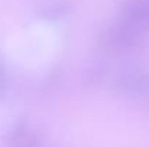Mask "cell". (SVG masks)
Returning <instances> with one entry per match:
<instances>
[{
    "instance_id": "6da1fadb",
    "label": "cell",
    "mask_w": 149,
    "mask_h": 147,
    "mask_svg": "<svg viewBox=\"0 0 149 147\" xmlns=\"http://www.w3.org/2000/svg\"><path fill=\"white\" fill-rule=\"evenodd\" d=\"M149 87V72L143 68L132 66L123 69L116 78V88L127 95H138Z\"/></svg>"
},
{
    "instance_id": "7a4b0ae2",
    "label": "cell",
    "mask_w": 149,
    "mask_h": 147,
    "mask_svg": "<svg viewBox=\"0 0 149 147\" xmlns=\"http://www.w3.org/2000/svg\"><path fill=\"white\" fill-rule=\"evenodd\" d=\"M142 36H143L142 33L135 30L126 22L120 20V23H117L116 26H113L109 30V33H107V43L113 49L123 50V49H129L132 46H135L142 39Z\"/></svg>"
},
{
    "instance_id": "3957f363",
    "label": "cell",
    "mask_w": 149,
    "mask_h": 147,
    "mask_svg": "<svg viewBox=\"0 0 149 147\" xmlns=\"http://www.w3.org/2000/svg\"><path fill=\"white\" fill-rule=\"evenodd\" d=\"M122 20L142 35L149 32V0L130 1L125 9Z\"/></svg>"
},
{
    "instance_id": "277c9868",
    "label": "cell",
    "mask_w": 149,
    "mask_h": 147,
    "mask_svg": "<svg viewBox=\"0 0 149 147\" xmlns=\"http://www.w3.org/2000/svg\"><path fill=\"white\" fill-rule=\"evenodd\" d=\"M9 147H38V139L23 124H19L9 137Z\"/></svg>"
}]
</instances>
